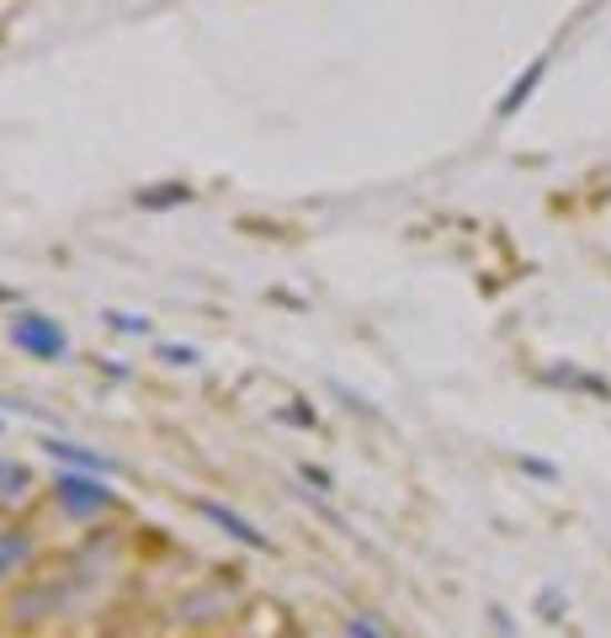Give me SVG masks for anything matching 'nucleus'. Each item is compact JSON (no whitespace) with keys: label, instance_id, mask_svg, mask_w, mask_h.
<instances>
[{"label":"nucleus","instance_id":"20e7f679","mask_svg":"<svg viewBox=\"0 0 611 638\" xmlns=\"http://www.w3.org/2000/svg\"><path fill=\"white\" fill-rule=\"evenodd\" d=\"M38 447L49 452L59 468H74V473H118V463L107 458V452H97V447H86V442H70V437H38Z\"/></svg>","mask_w":611,"mask_h":638},{"label":"nucleus","instance_id":"423d86ee","mask_svg":"<svg viewBox=\"0 0 611 638\" xmlns=\"http://www.w3.org/2000/svg\"><path fill=\"white\" fill-rule=\"evenodd\" d=\"M542 74H548V53H542V59H532V64L521 70V80H515L511 91L500 97V107H494V112H500V118H515V112L527 107V97H532V91L542 86Z\"/></svg>","mask_w":611,"mask_h":638},{"label":"nucleus","instance_id":"f03ea898","mask_svg":"<svg viewBox=\"0 0 611 638\" xmlns=\"http://www.w3.org/2000/svg\"><path fill=\"white\" fill-rule=\"evenodd\" d=\"M53 500L74 516V521H91V516L112 511L118 506V490L101 479V473H74V468H59L53 479Z\"/></svg>","mask_w":611,"mask_h":638},{"label":"nucleus","instance_id":"6e6552de","mask_svg":"<svg viewBox=\"0 0 611 638\" xmlns=\"http://www.w3.org/2000/svg\"><path fill=\"white\" fill-rule=\"evenodd\" d=\"M548 383H563V389H585V393H601V399H611V383L607 378H590V372H574V368H548L542 372Z\"/></svg>","mask_w":611,"mask_h":638},{"label":"nucleus","instance_id":"ddd939ff","mask_svg":"<svg viewBox=\"0 0 611 638\" xmlns=\"http://www.w3.org/2000/svg\"><path fill=\"white\" fill-rule=\"evenodd\" d=\"M538 612L548 617V622H559V617H563V596H559V590H538Z\"/></svg>","mask_w":611,"mask_h":638},{"label":"nucleus","instance_id":"f8f14e48","mask_svg":"<svg viewBox=\"0 0 611 638\" xmlns=\"http://www.w3.org/2000/svg\"><path fill=\"white\" fill-rule=\"evenodd\" d=\"M345 638H389V634H383V622H378V617L351 612V617H345Z\"/></svg>","mask_w":611,"mask_h":638},{"label":"nucleus","instance_id":"4468645a","mask_svg":"<svg viewBox=\"0 0 611 638\" xmlns=\"http://www.w3.org/2000/svg\"><path fill=\"white\" fill-rule=\"evenodd\" d=\"M521 468H527V473H538V479H559V468H553V463H538V458H521Z\"/></svg>","mask_w":611,"mask_h":638},{"label":"nucleus","instance_id":"dca6fc26","mask_svg":"<svg viewBox=\"0 0 611 638\" xmlns=\"http://www.w3.org/2000/svg\"><path fill=\"white\" fill-rule=\"evenodd\" d=\"M0 431H6V426H0Z\"/></svg>","mask_w":611,"mask_h":638},{"label":"nucleus","instance_id":"9b49d317","mask_svg":"<svg viewBox=\"0 0 611 638\" xmlns=\"http://www.w3.org/2000/svg\"><path fill=\"white\" fill-rule=\"evenodd\" d=\"M160 362H171V368H197L202 362V351L187 341H160Z\"/></svg>","mask_w":611,"mask_h":638},{"label":"nucleus","instance_id":"0eeeda50","mask_svg":"<svg viewBox=\"0 0 611 638\" xmlns=\"http://www.w3.org/2000/svg\"><path fill=\"white\" fill-rule=\"evenodd\" d=\"M192 187L187 181H166V187H144V192H133V202L139 208H187L192 202Z\"/></svg>","mask_w":611,"mask_h":638},{"label":"nucleus","instance_id":"7ed1b4c3","mask_svg":"<svg viewBox=\"0 0 611 638\" xmlns=\"http://www.w3.org/2000/svg\"><path fill=\"white\" fill-rule=\"evenodd\" d=\"M192 506H197V516H202V521H213V527H219L229 542H244L250 554H271V538H267V532H261V527H256V521H250L244 511L223 506V500H213V495H197Z\"/></svg>","mask_w":611,"mask_h":638},{"label":"nucleus","instance_id":"1a4fd4ad","mask_svg":"<svg viewBox=\"0 0 611 638\" xmlns=\"http://www.w3.org/2000/svg\"><path fill=\"white\" fill-rule=\"evenodd\" d=\"M101 325H107V330H118V336H149V319L133 315V309H107Z\"/></svg>","mask_w":611,"mask_h":638},{"label":"nucleus","instance_id":"2eb2a0df","mask_svg":"<svg viewBox=\"0 0 611 638\" xmlns=\"http://www.w3.org/2000/svg\"><path fill=\"white\" fill-rule=\"evenodd\" d=\"M303 479H309L314 490H330V473H324V468H303Z\"/></svg>","mask_w":611,"mask_h":638},{"label":"nucleus","instance_id":"f257e3e1","mask_svg":"<svg viewBox=\"0 0 611 638\" xmlns=\"http://www.w3.org/2000/svg\"><path fill=\"white\" fill-rule=\"evenodd\" d=\"M6 336H11V346H17L22 357H32V362H64V357H70V330L53 315H43V309H22V315L6 325Z\"/></svg>","mask_w":611,"mask_h":638},{"label":"nucleus","instance_id":"9d476101","mask_svg":"<svg viewBox=\"0 0 611 638\" xmlns=\"http://www.w3.org/2000/svg\"><path fill=\"white\" fill-rule=\"evenodd\" d=\"M27 485H32V479H27V468H22V463H6V458H0V500H22Z\"/></svg>","mask_w":611,"mask_h":638},{"label":"nucleus","instance_id":"39448f33","mask_svg":"<svg viewBox=\"0 0 611 638\" xmlns=\"http://www.w3.org/2000/svg\"><path fill=\"white\" fill-rule=\"evenodd\" d=\"M32 548H38L32 527H22V521L0 527V580H6V575H17V569H22L27 559H32Z\"/></svg>","mask_w":611,"mask_h":638}]
</instances>
